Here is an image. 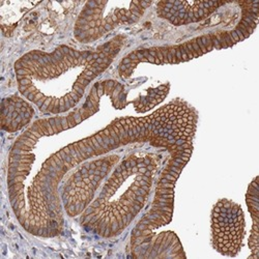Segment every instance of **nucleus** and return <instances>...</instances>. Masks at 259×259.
<instances>
[{"instance_id": "obj_2", "label": "nucleus", "mask_w": 259, "mask_h": 259, "mask_svg": "<svg viewBox=\"0 0 259 259\" xmlns=\"http://www.w3.org/2000/svg\"><path fill=\"white\" fill-rule=\"evenodd\" d=\"M117 158L113 156L85 165L68 182L63 192V202L71 217L80 213L91 202L101 180Z\"/></svg>"}, {"instance_id": "obj_3", "label": "nucleus", "mask_w": 259, "mask_h": 259, "mask_svg": "<svg viewBox=\"0 0 259 259\" xmlns=\"http://www.w3.org/2000/svg\"><path fill=\"white\" fill-rule=\"evenodd\" d=\"M225 3L220 2H162L158 14L175 25H184L205 19Z\"/></svg>"}, {"instance_id": "obj_1", "label": "nucleus", "mask_w": 259, "mask_h": 259, "mask_svg": "<svg viewBox=\"0 0 259 259\" xmlns=\"http://www.w3.org/2000/svg\"><path fill=\"white\" fill-rule=\"evenodd\" d=\"M212 245L223 255L235 256L242 247L245 220L240 205L222 199L214 205L211 218Z\"/></svg>"}, {"instance_id": "obj_4", "label": "nucleus", "mask_w": 259, "mask_h": 259, "mask_svg": "<svg viewBox=\"0 0 259 259\" xmlns=\"http://www.w3.org/2000/svg\"><path fill=\"white\" fill-rule=\"evenodd\" d=\"M247 204L253 219V228L250 237V248L253 253V258H258V218H259V203H258V186L257 178L249 187L247 194Z\"/></svg>"}]
</instances>
